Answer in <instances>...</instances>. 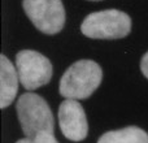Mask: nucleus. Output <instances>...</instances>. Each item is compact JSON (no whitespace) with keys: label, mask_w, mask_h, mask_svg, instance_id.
Segmentation results:
<instances>
[{"label":"nucleus","mask_w":148,"mask_h":143,"mask_svg":"<svg viewBox=\"0 0 148 143\" xmlns=\"http://www.w3.org/2000/svg\"><path fill=\"white\" fill-rule=\"evenodd\" d=\"M34 143H59L53 133H40L33 139Z\"/></svg>","instance_id":"nucleus-9"},{"label":"nucleus","mask_w":148,"mask_h":143,"mask_svg":"<svg viewBox=\"0 0 148 143\" xmlns=\"http://www.w3.org/2000/svg\"><path fill=\"white\" fill-rule=\"evenodd\" d=\"M59 124L64 137L73 142L83 141L88 133L86 113L77 100L66 99L60 104Z\"/></svg>","instance_id":"nucleus-6"},{"label":"nucleus","mask_w":148,"mask_h":143,"mask_svg":"<svg viewBox=\"0 0 148 143\" xmlns=\"http://www.w3.org/2000/svg\"><path fill=\"white\" fill-rule=\"evenodd\" d=\"M97 143H148V134L136 126H127L121 130L107 131Z\"/></svg>","instance_id":"nucleus-8"},{"label":"nucleus","mask_w":148,"mask_h":143,"mask_svg":"<svg viewBox=\"0 0 148 143\" xmlns=\"http://www.w3.org/2000/svg\"><path fill=\"white\" fill-rule=\"evenodd\" d=\"M16 69L21 85L26 90L44 86L52 77L51 61L34 50H22L16 55Z\"/></svg>","instance_id":"nucleus-4"},{"label":"nucleus","mask_w":148,"mask_h":143,"mask_svg":"<svg viewBox=\"0 0 148 143\" xmlns=\"http://www.w3.org/2000/svg\"><path fill=\"white\" fill-rule=\"evenodd\" d=\"M103 72L92 60H79L70 65L60 79L59 91L66 99H87L99 87Z\"/></svg>","instance_id":"nucleus-1"},{"label":"nucleus","mask_w":148,"mask_h":143,"mask_svg":"<svg viewBox=\"0 0 148 143\" xmlns=\"http://www.w3.org/2000/svg\"><path fill=\"white\" fill-rule=\"evenodd\" d=\"M16 109L26 138L34 139L40 133H53L55 121L51 108L38 94H22L17 102Z\"/></svg>","instance_id":"nucleus-2"},{"label":"nucleus","mask_w":148,"mask_h":143,"mask_svg":"<svg viewBox=\"0 0 148 143\" xmlns=\"http://www.w3.org/2000/svg\"><path fill=\"white\" fill-rule=\"evenodd\" d=\"M22 7L38 30L57 34L65 23V9L61 0H23Z\"/></svg>","instance_id":"nucleus-5"},{"label":"nucleus","mask_w":148,"mask_h":143,"mask_svg":"<svg viewBox=\"0 0 148 143\" xmlns=\"http://www.w3.org/2000/svg\"><path fill=\"white\" fill-rule=\"evenodd\" d=\"M16 143H34V141L33 139H29V138H23V139H20V141Z\"/></svg>","instance_id":"nucleus-11"},{"label":"nucleus","mask_w":148,"mask_h":143,"mask_svg":"<svg viewBox=\"0 0 148 143\" xmlns=\"http://www.w3.org/2000/svg\"><path fill=\"white\" fill-rule=\"evenodd\" d=\"M131 30V18L118 9L94 12L83 20L81 31L94 39L125 38Z\"/></svg>","instance_id":"nucleus-3"},{"label":"nucleus","mask_w":148,"mask_h":143,"mask_svg":"<svg viewBox=\"0 0 148 143\" xmlns=\"http://www.w3.org/2000/svg\"><path fill=\"white\" fill-rule=\"evenodd\" d=\"M140 70L148 78V52H146V54L143 55V57H142V60H140Z\"/></svg>","instance_id":"nucleus-10"},{"label":"nucleus","mask_w":148,"mask_h":143,"mask_svg":"<svg viewBox=\"0 0 148 143\" xmlns=\"http://www.w3.org/2000/svg\"><path fill=\"white\" fill-rule=\"evenodd\" d=\"M18 73L7 56H0V107L12 104L18 91Z\"/></svg>","instance_id":"nucleus-7"}]
</instances>
